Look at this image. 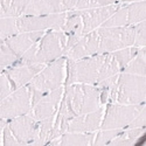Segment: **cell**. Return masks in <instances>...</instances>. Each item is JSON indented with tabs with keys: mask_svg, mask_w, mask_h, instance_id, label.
<instances>
[{
	"mask_svg": "<svg viewBox=\"0 0 146 146\" xmlns=\"http://www.w3.org/2000/svg\"><path fill=\"white\" fill-rule=\"evenodd\" d=\"M138 50V47L131 46L116 52L96 54L80 60L66 57L67 75L64 87L72 83H87L97 86L102 81L119 74Z\"/></svg>",
	"mask_w": 146,
	"mask_h": 146,
	"instance_id": "cell-1",
	"label": "cell"
},
{
	"mask_svg": "<svg viewBox=\"0 0 146 146\" xmlns=\"http://www.w3.org/2000/svg\"><path fill=\"white\" fill-rule=\"evenodd\" d=\"M67 42L68 35L64 32L57 29L46 31L41 38L12 66H23L33 63L48 64L66 55Z\"/></svg>",
	"mask_w": 146,
	"mask_h": 146,
	"instance_id": "cell-2",
	"label": "cell"
},
{
	"mask_svg": "<svg viewBox=\"0 0 146 146\" xmlns=\"http://www.w3.org/2000/svg\"><path fill=\"white\" fill-rule=\"evenodd\" d=\"M62 100L72 116L95 111L103 106L102 89L94 84L72 83L64 87Z\"/></svg>",
	"mask_w": 146,
	"mask_h": 146,
	"instance_id": "cell-3",
	"label": "cell"
},
{
	"mask_svg": "<svg viewBox=\"0 0 146 146\" xmlns=\"http://www.w3.org/2000/svg\"><path fill=\"white\" fill-rule=\"evenodd\" d=\"M146 78L145 76L120 71L113 86L109 89L108 103L137 105L145 104Z\"/></svg>",
	"mask_w": 146,
	"mask_h": 146,
	"instance_id": "cell-4",
	"label": "cell"
},
{
	"mask_svg": "<svg viewBox=\"0 0 146 146\" xmlns=\"http://www.w3.org/2000/svg\"><path fill=\"white\" fill-rule=\"evenodd\" d=\"M66 61V56H62L46 64L43 69L28 83L32 92V105L36 104L44 94L64 86L67 75Z\"/></svg>",
	"mask_w": 146,
	"mask_h": 146,
	"instance_id": "cell-5",
	"label": "cell"
},
{
	"mask_svg": "<svg viewBox=\"0 0 146 146\" xmlns=\"http://www.w3.org/2000/svg\"><path fill=\"white\" fill-rule=\"evenodd\" d=\"M94 33L96 54L111 53L133 46L135 26L127 27H98Z\"/></svg>",
	"mask_w": 146,
	"mask_h": 146,
	"instance_id": "cell-6",
	"label": "cell"
},
{
	"mask_svg": "<svg viewBox=\"0 0 146 146\" xmlns=\"http://www.w3.org/2000/svg\"><path fill=\"white\" fill-rule=\"evenodd\" d=\"M145 104L126 105L117 103H106L104 106L101 129L103 130H123L126 129Z\"/></svg>",
	"mask_w": 146,
	"mask_h": 146,
	"instance_id": "cell-7",
	"label": "cell"
},
{
	"mask_svg": "<svg viewBox=\"0 0 146 146\" xmlns=\"http://www.w3.org/2000/svg\"><path fill=\"white\" fill-rule=\"evenodd\" d=\"M32 106V92L27 84L11 92L0 102V118L9 120L29 113Z\"/></svg>",
	"mask_w": 146,
	"mask_h": 146,
	"instance_id": "cell-8",
	"label": "cell"
},
{
	"mask_svg": "<svg viewBox=\"0 0 146 146\" xmlns=\"http://www.w3.org/2000/svg\"><path fill=\"white\" fill-rule=\"evenodd\" d=\"M66 15L67 12L43 15H21L17 18L18 32H46L50 29L61 31L66 20Z\"/></svg>",
	"mask_w": 146,
	"mask_h": 146,
	"instance_id": "cell-9",
	"label": "cell"
},
{
	"mask_svg": "<svg viewBox=\"0 0 146 146\" xmlns=\"http://www.w3.org/2000/svg\"><path fill=\"white\" fill-rule=\"evenodd\" d=\"M146 19V3L136 1L124 4L109 18L101 27H127L135 26Z\"/></svg>",
	"mask_w": 146,
	"mask_h": 146,
	"instance_id": "cell-10",
	"label": "cell"
},
{
	"mask_svg": "<svg viewBox=\"0 0 146 146\" xmlns=\"http://www.w3.org/2000/svg\"><path fill=\"white\" fill-rule=\"evenodd\" d=\"M124 4L118 3V4L109 5V6H103V7L87 8V9H80V11L76 9L78 12L81 25H82V35L101 27Z\"/></svg>",
	"mask_w": 146,
	"mask_h": 146,
	"instance_id": "cell-11",
	"label": "cell"
},
{
	"mask_svg": "<svg viewBox=\"0 0 146 146\" xmlns=\"http://www.w3.org/2000/svg\"><path fill=\"white\" fill-rule=\"evenodd\" d=\"M39 121L29 113L15 117L7 121V127L18 140L19 145H32L38 135Z\"/></svg>",
	"mask_w": 146,
	"mask_h": 146,
	"instance_id": "cell-12",
	"label": "cell"
},
{
	"mask_svg": "<svg viewBox=\"0 0 146 146\" xmlns=\"http://www.w3.org/2000/svg\"><path fill=\"white\" fill-rule=\"evenodd\" d=\"M63 92H64V87H61L44 94L36 102V104L33 105V108L29 111V115L34 117V119H36L38 121L54 116L60 106Z\"/></svg>",
	"mask_w": 146,
	"mask_h": 146,
	"instance_id": "cell-13",
	"label": "cell"
},
{
	"mask_svg": "<svg viewBox=\"0 0 146 146\" xmlns=\"http://www.w3.org/2000/svg\"><path fill=\"white\" fill-rule=\"evenodd\" d=\"M76 0H29L23 15H43L72 11Z\"/></svg>",
	"mask_w": 146,
	"mask_h": 146,
	"instance_id": "cell-14",
	"label": "cell"
},
{
	"mask_svg": "<svg viewBox=\"0 0 146 146\" xmlns=\"http://www.w3.org/2000/svg\"><path fill=\"white\" fill-rule=\"evenodd\" d=\"M104 106H101L95 111L72 117L68 124L67 132H96L101 129L103 119Z\"/></svg>",
	"mask_w": 146,
	"mask_h": 146,
	"instance_id": "cell-15",
	"label": "cell"
},
{
	"mask_svg": "<svg viewBox=\"0 0 146 146\" xmlns=\"http://www.w3.org/2000/svg\"><path fill=\"white\" fill-rule=\"evenodd\" d=\"M46 64L33 63V64H23V66H11L4 69L5 74L8 76L9 81L13 84L14 89H19L27 84L39 74Z\"/></svg>",
	"mask_w": 146,
	"mask_h": 146,
	"instance_id": "cell-16",
	"label": "cell"
},
{
	"mask_svg": "<svg viewBox=\"0 0 146 146\" xmlns=\"http://www.w3.org/2000/svg\"><path fill=\"white\" fill-rule=\"evenodd\" d=\"M44 32H23V33H18L11 38L6 39L4 43L13 52L18 58L25 54L29 48L38 41L41 36L43 35Z\"/></svg>",
	"mask_w": 146,
	"mask_h": 146,
	"instance_id": "cell-17",
	"label": "cell"
},
{
	"mask_svg": "<svg viewBox=\"0 0 146 146\" xmlns=\"http://www.w3.org/2000/svg\"><path fill=\"white\" fill-rule=\"evenodd\" d=\"M95 132H64L60 137L50 140L49 145H76L88 146L92 145Z\"/></svg>",
	"mask_w": 146,
	"mask_h": 146,
	"instance_id": "cell-18",
	"label": "cell"
},
{
	"mask_svg": "<svg viewBox=\"0 0 146 146\" xmlns=\"http://www.w3.org/2000/svg\"><path fill=\"white\" fill-rule=\"evenodd\" d=\"M145 135V127H126L109 143L111 146H131L137 145Z\"/></svg>",
	"mask_w": 146,
	"mask_h": 146,
	"instance_id": "cell-19",
	"label": "cell"
},
{
	"mask_svg": "<svg viewBox=\"0 0 146 146\" xmlns=\"http://www.w3.org/2000/svg\"><path fill=\"white\" fill-rule=\"evenodd\" d=\"M29 0H0V19L23 15Z\"/></svg>",
	"mask_w": 146,
	"mask_h": 146,
	"instance_id": "cell-20",
	"label": "cell"
},
{
	"mask_svg": "<svg viewBox=\"0 0 146 146\" xmlns=\"http://www.w3.org/2000/svg\"><path fill=\"white\" fill-rule=\"evenodd\" d=\"M127 74L145 76L146 74V49L145 47L139 48L138 53L133 56V58L125 66V68L121 70Z\"/></svg>",
	"mask_w": 146,
	"mask_h": 146,
	"instance_id": "cell-21",
	"label": "cell"
},
{
	"mask_svg": "<svg viewBox=\"0 0 146 146\" xmlns=\"http://www.w3.org/2000/svg\"><path fill=\"white\" fill-rule=\"evenodd\" d=\"M54 118H55V115L49 117V118L39 120L38 135H36V138L32 143V145H46L50 140H53Z\"/></svg>",
	"mask_w": 146,
	"mask_h": 146,
	"instance_id": "cell-22",
	"label": "cell"
},
{
	"mask_svg": "<svg viewBox=\"0 0 146 146\" xmlns=\"http://www.w3.org/2000/svg\"><path fill=\"white\" fill-rule=\"evenodd\" d=\"M17 18H3L0 19V40L5 41L6 39L18 34Z\"/></svg>",
	"mask_w": 146,
	"mask_h": 146,
	"instance_id": "cell-23",
	"label": "cell"
},
{
	"mask_svg": "<svg viewBox=\"0 0 146 146\" xmlns=\"http://www.w3.org/2000/svg\"><path fill=\"white\" fill-rule=\"evenodd\" d=\"M119 0H76L74 9H87V8H95V7H103L118 4Z\"/></svg>",
	"mask_w": 146,
	"mask_h": 146,
	"instance_id": "cell-24",
	"label": "cell"
},
{
	"mask_svg": "<svg viewBox=\"0 0 146 146\" xmlns=\"http://www.w3.org/2000/svg\"><path fill=\"white\" fill-rule=\"evenodd\" d=\"M121 130H103V129H100V131L95 133V139H94V143L92 145H96V146H101V145H109L110 143L118 133L120 132Z\"/></svg>",
	"mask_w": 146,
	"mask_h": 146,
	"instance_id": "cell-25",
	"label": "cell"
},
{
	"mask_svg": "<svg viewBox=\"0 0 146 146\" xmlns=\"http://www.w3.org/2000/svg\"><path fill=\"white\" fill-rule=\"evenodd\" d=\"M17 60L18 56L5 43L0 44V69H6L7 67H11Z\"/></svg>",
	"mask_w": 146,
	"mask_h": 146,
	"instance_id": "cell-26",
	"label": "cell"
},
{
	"mask_svg": "<svg viewBox=\"0 0 146 146\" xmlns=\"http://www.w3.org/2000/svg\"><path fill=\"white\" fill-rule=\"evenodd\" d=\"M145 43H146V22L141 21L135 25V41H133V46L141 48L145 47Z\"/></svg>",
	"mask_w": 146,
	"mask_h": 146,
	"instance_id": "cell-27",
	"label": "cell"
},
{
	"mask_svg": "<svg viewBox=\"0 0 146 146\" xmlns=\"http://www.w3.org/2000/svg\"><path fill=\"white\" fill-rule=\"evenodd\" d=\"M15 89L13 87V84L12 82L9 81L8 76L5 74V71H3L1 74H0V102H1L4 98L11 94L13 92Z\"/></svg>",
	"mask_w": 146,
	"mask_h": 146,
	"instance_id": "cell-28",
	"label": "cell"
},
{
	"mask_svg": "<svg viewBox=\"0 0 146 146\" xmlns=\"http://www.w3.org/2000/svg\"><path fill=\"white\" fill-rule=\"evenodd\" d=\"M145 120H146V105L133 118V120L127 125V127H145Z\"/></svg>",
	"mask_w": 146,
	"mask_h": 146,
	"instance_id": "cell-29",
	"label": "cell"
},
{
	"mask_svg": "<svg viewBox=\"0 0 146 146\" xmlns=\"http://www.w3.org/2000/svg\"><path fill=\"white\" fill-rule=\"evenodd\" d=\"M3 145H11V146H15V145H19L18 140L14 138V136L12 135V132L9 131V129L7 127V125L4 127L3 130Z\"/></svg>",
	"mask_w": 146,
	"mask_h": 146,
	"instance_id": "cell-30",
	"label": "cell"
},
{
	"mask_svg": "<svg viewBox=\"0 0 146 146\" xmlns=\"http://www.w3.org/2000/svg\"><path fill=\"white\" fill-rule=\"evenodd\" d=\"M7 121H8V120H6V119H3V118H0V133L3 132L4 127L7 125Z\"/></svg>",
	"mask_w": 146,
	"mask_h": 146,
	"instance_id": "cell-31",
	"label": "cell"
},
{
	"mask_svg": "<svg viewBox=\"0 0 146 146\" xmlns=\"http://www.w3.org/2000/svg\"><path fill=\"white\" fill-rule=\"evenodd\" d=\"M136 1H143V0H119L120 4H130V3H136Z\"/></svg>",
	"mask_w": 146,
	"mask_h": 146,
	"instance_id": "cell-32",
	"label": "cell"
}]
</instances>
